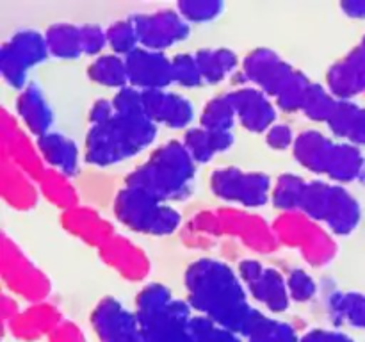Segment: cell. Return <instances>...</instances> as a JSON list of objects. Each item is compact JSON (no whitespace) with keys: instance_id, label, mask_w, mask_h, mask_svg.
<instances>
[{"instance_id":"1","label":"cell","mask_w":365,"mask_h":342,"mask_svg":"<svg viewBox=\"0 0 365 342\" xmlns=\"http://www.w3.org/2000/svg\"><path fill=\"white\" fill-rule=\"evenodd\" d=\"M184 284L185 301L198 316L245 337L259 310L250 303V294L237 271L221 260L203 256L189 264Z\"/></svg>"},{"instance_id":"2","label":"cell","mask_w":365,"mask_h":342,"mask_svg":"<svg viewBox=\"0 0 365 342\" xmlns=\"http://www.w3.org/2000/svg\"><path fill=\"white\" fill-rule=\"evenodd\" d=\"M114 113L91 125L86 135V162L96 167L114 166L132 159L155 141L159 128L143 105L141 91L125 88L114 95Z\"/></svg>"},{"instance_id":"3","label":"cell","mask_w":365,"mask_h":342,"mask_svg":"<svg viewBox=\"0 0 365 342\" xmlns=\"http://www.w3.org/2000/svg\"><path fill=\"white\" fill-rule=\"evenodd\" d=\"M271 202L277 209L303 212L327 224L335 235L353 234L362 219V207L348 189L321 180L307 182L296 175L278 178Z\"/></svg>"},{"instance_id":"4","label":"cell","mask_w":365,"mask_h":342,"mask_svg":"<svg viewBox=\"0 0 365 342\" xmlns=\"http://www.w3.org/2000/svg\"><path fill=\"white\" fill-rule=\"evenodd\" d=\"M196 162L180 141H168L153 150L148 160L139 164L125 178V185L139 187L163 202H182L191 196Z\"/></svg>"},{"instance_id":"5","label":"cell","mask_w":365,"mask_h":342,"mask_svg":"<svg viewBox=\"0 0 365 342\" xmlns=\"http://www.w3.org/2000/svg\"><path fill=\"white\" fill-rule=\"evenodd\" d=\"M134 312L146 342H196L192 309L166 285L148 284L135 296Z\"/></svg>"},{"instance_id":"6","label":"cell","mask_w":365,"mask_h":342,"mask_svg":"<svg viewBox=\"0 0 365 342\" xmlns=\"http://www.w3.org/2000/svg\"><path fill=\"white\" fill-rule=\"evenodd\" d=\"M242 77L260 91L277 100L278 107L289 113L303 109L312 82L303 71L292 68L269 48L252 50L242 61Z\"/></svg>"},{"instance_id":"7","label":"cell","mask_w":365,"mask_h":342,"mask_svg":"<svg viewBox=\"0 0 365 342\" xmlns=\"http://www.w3.org/2000/svg\"><path fill=\"white\" fill-rule=\"evenodd\" d=\"M296 160L309 171L327 175L339 184L355 182L364 171V155L351 142H337L317 130H305L292 146Z\"/></svg>"},{"instance_id":"8","label":"cell","mask_w":365,"mask_h":342,"mask_svg":"<svg viewBox=\"0 0 365 342\" xmlns=\"http://www.w3.org/2000/svg\"><path fill=\"white\" fill-rule=\"evenodd\" d=\"M118 221L132 232L145 235H171L180 227V212L139 187L125 185L114 200Z\"/></svg>"},{"instance_id":"9","label":"cell","mask_w":365,"mask_h":342,"mask_svg":"<svg viewBox=\"0 0 365 342\" xmlns=\"http://www.w3.org/2000/svg\"><path fill=\"white\" fill-rule=\"evenodd\" d=\"M50 56L45 34L34 28H20L0 48V73L14 89L27 86V71L45 63Z\"/></svg>"},{"instance_id":"10","label":"cell","mask_w":365,"mask_h":342,"mask_svg":"<svg viewBox=\"0 0 365 342\" xmlns=\"http://www.w3.org/2000/svg\"><path fill=\"white\" fill-rule=\"evenodd\" d=\"M210 191L223 202L259 209L271 200L273 184L266 173L227 166L210 175Z\"/></svg>"},{"instance_id":"11","label":"cell","mask_w":365,"mask_h":342,"mask_svg":"<svg viewBox=\"0 0 365 342\" xmlns=\"http://www.w3.org/2000/svg\"><path fill=\"white\" fill-rule=\"evenodd\" d=\"M239 276L248 294L269 312H285L291 305L287 278L274 267H266L257 260H242L239 264Z\"/></svg>"},{"instance_id":"12","label":"cell","mask_w":365,"mask_h":342,"mask_svg":"<svg viewBox=\"0 0 365 342\" xmlns=\"http://www.w3.org/2000/svg\"><path fill=\"white\" fill-rule=\"evenodd\" d=\"M91 326L98 342H146L134 310L107 296L91 312Z\"/></svg>"},{"instance_id":"13","label":"cell","mask_w":365,"mask_h":342,"mask_svg":"<svg viewBox=\"0 0 365 342\" xmlns=\"http://www.w3.org/2000/svg\"><path fill=\"white\" fill-rule=\"evenodd\" d=\"M138 28L139 45L143 48L164 52L170 46L189 38V21L180 16L177 9H159L153 13H139L132 16Z\"/></svg>"},{"instance_id":"14","label":"cell","mask_w":365,"mask_h":342,"mask_svg":"<svg viewBox=\"0 0 365 342\" xmlns=\"http://www.w3.org/2000/svg\"><path fill=\"white\" fill-rule=\"evenodd\" d=\"M128 86L138 91H159L173 84L171 59L164 52H155L139 46L125 57Z\"/></svg>"},{"instance_id":"15","label":"cell","mask_w":365,"mask_h":342,"mask_svg":"<svg viewBox=\"0 0 365 342\" xmlns=\"http://www.w3.org/2000/svg\"><path fill=\"white\" fill-rule=\"evenodd\" d=\"M234 105L237 120L248 132L262 134L267 132L277 121V109L269 96L259 88L245 86L228 93Z\"/></svg>"},{"instance_id":"16","label":"cell","mask_w":365,"mask_h":342,"mask_svg":"<svg viewBox=\"0 0 365 342\" xmlns=\"http://www.w3.org/2000/svg\"><path fill=\"white\" fill-rule=\"evenodd\" d=\"M327 84L337 100H353L365 93V36L348 56L328 70Z\"/></svg>"},{"instance_id":"17","label":"cell","mask_w":365,"mask_h":342,"mask_svg":"<svg viewBox=\"0 0 365 342\" xmlns=\"http://www.w3.org/2000/svg\"><path fill=\"white\" fill-rule=\"evenodd\" d=\"M143 95V105L146 114L155 125H166L168 128H185L195 120V107L185 96L178 93L166 91H145Z\"/></svg>"},{"instance_id":"18","label":"cell","mask_w":365,"mask_h":342,"mask_svg":"<svg viewBox=\"0 0 365 342\" xmlns=\"http://www.w3.org/2000/svg\"><path fill=\"white\" fill-rule=\"evenodd\" d=\"M16 110L25 127L36 138H41V135L52 132L50 130L53 123L52 109H50L48 102H46L45 95L38 84H27L21 89L16 102Z\"/></svg>"},{"instance_id":"19","label":"cell","mask_w":365,"mask_h":342,"mask_svg":"<svg viewBox=\"0 0 365 342\" xmlns=\"http://www.w3.org/2000/svg\"><path fill=\"white\" fill-rule=\"evenodd\" d=\"M38 150L50 166L59 170L66 177H73L78 173L81 153L73 139L57 134V132H48L38 138Z\"/></svg>"},{"instance_id":"20","label":"cell","mask_w":365,"mask_h":342,"mask_svg":"<svg viewBox=\"0 0 365 342\" xmlns=\"http://www.w3.org/2000/svg\"><path fill=\"white\" fill-rule=\"evenodd\" d=\"M234 141L232 132H214L203 127H192L185 132L182 142L196 164H207L216 153L230 150Z\"/></svg>"},{"instance_id":"21","label":"cell","mask_w":365,"mask_h":342,"mask_svg":"<svg viewBox=\"0 0 365 342\" xmlns=\"http://www.w3.org/2000/svg\"><path fill=\"white\" fill-rule=\"evenodd\" d=\"M328 127L337 138L346 139V142L365 145V107L356 105L353 100H339Z\"/></svg>"},{"instance_id":"22","label":"cell","mask_w":365,"mask_h":342,"mask_svg":"<svg viewBox=\"0 0 365 342\" xmlns=\"http://www.w3.org/2000/svg\"><path fill=\"white\" fill-rule=\"evenodd\" d=\"M205 84H217L230 77L239 66V57L228 48H202L195 53Z\"/></svg>"},{"instance_id":"23","label":"cell","mask_w":365,"mask_h":342,"mask_svg":"<svg viewBox=\"0 0 365 342\" xmlns=\"http://www.w3.org/2000/svg\"><path fill=\"white\" fill-rule=\"evenodd\" d=\"M330 319L337 326L349 324L365 330V294L364 292H334L328 298Z\"/></svg>"},{"instance_id":"24","label":"cell","mask_w":365,"mask_h":342,"mask_svg":"<svg viewBox=\"0 0 365 342\" xmlns=\"http://www.w3.org/2000/svg\"><path fill=\"white\" fill-rule=\"evenodd\" d=\"M45 39L50 56L59 57V59H78L81 56H84L81 25L53 24L46 28Z\"/></svg>"},{"instance_id":"25","label":"cell","mask_w":365,"mask_h":342,"mask_svg":"<svg viewBox=\"0 0 365 342\" xmlns=\"http://www.w3.org/2000/svg\"><path fill=\"white\" fill-rule=\"evenodd\" d=\"M88 75L93 82L110 89H125L128 88V73L125 57L116 53H102L95 57L88 68Z\"/></svg>"},{"instance_id":"26","label":"cell","mask_w":365,"mask_h":342,"mask_svg":"<svg viewBox=\"0 0 365 342\" xmlns=\"http://www.w3.org/2000/svg\"><path fill=\"white\" fill-rule=\"evenodd\" d=\"M246 342H299L294 326L285 321L274 319L259 310L245 335Z\"/></svg>"},{"instance_id":"27","label":"cell","mask_w":365,"mask_h":342,"mask_svg":"<svg viewBox=\"0 0 365 342\" xmlns=\"http://www.w3.org/2000/svg\"><path fill=\"white\" fill-rule=\"evenodd\" d=\"M235 120H237V114H235L234 105H232L230 102V96H228L227 93V95L212 98L205 107H203L200 123H202V127L207 128V130L232 132Z\"/></svg>"},{"instance_id":"28","label":"cell","mask_w":365,"mask_h":342,"mask_svg":"<svg viewBox=\"0 0 365 342\" xmlns=\"http://www.w3.org/2000/svg\"><path fill=\"white\" fill-rule=\"evenodd\" d=\"M337 103L339 100L335 98L330 91H327L323 86L312 84L309 88V93H307L302 110L307 114V118H310V120L328 123L330 118L334 116L335 109H337Z\"/></svg>"},{"instance_id":"29","label":"cell","mask_w":365,"mask_h":342,"mask_svg":"<svg viewBox=\"0 0 365 342\" xmlns=\"http://www.w3.org/2000/svg\"><path fill=\"white\" fill-rule=\"evenodd\" d=\"M107 43L114 50L116 56L127 57L134 50L139 48V36L134 21L130 18L118 20L107 28Z\"/></svg>"},{"instance_id":"30","label":"cell","mask_w":365,"mask_h":342,"mask_svg":"<svg viewBox=\"0 0 365 342\" xmlns=\"http://www.w3.org/2000/svg\"><path fill=\"white\" fill-rule=\"evenodd\" d=\"M225 4L221 0H180L177 11L189 24H207L223 13Z\"/></svg>"},{"instance_id":"31","label":"cell","mask_w":365,"mask_h":342,"mask_svg":"<svg viewBox=\"0 0 365 342\" xmlns=\"http://www.w3.org/2000/svg\"><path fill=\"white\" fill-rule=\"evenodd\" d=\"M171 70H173V84H180L182 88L189 89L205 84L195 53H177L171 59Z\"/></svg>"},{"instance_id":"32","label":"cell","mask_w":365,"mask_h":342,"mask_svg":"<svg viewBox=\"0 0 365 342\" xmlns=\"http://www.w3.org/2000/svg\"><path fill=\"white\" fill-rule=\"evenodd\" d=\"M191 328L196 342H242V335L220 326L203 316L192 317Z\"/></svg>"},{"instance_id":"33","label":"cell","mask_w":365,"mask_h":342,"mask_svg":"<svg viewBox=\"0 0 365 342\" xmlns=\"http://www.w3.org/2000/svg\"><path fill=\"white\" fill-rule=\"evenodd\" d=\"M287 287L291 299L307 303L316 296L317 284L305 269H292L287 276Z\"/></svg>"},{"instance_id":"34","label":"cell","mask_w":365,"mask_h":342,"mask_svg":"<svg viewBox=\"0 0 365 342\" xmlns=\"http://www.w3.org/2000/svg\"><path fill=\"white\" fill-rule=\"evenodd\" d=\"M82 38V52L86 56H98L109 43H107V31H103L100 25L86 24L81 25Z\"/></svg>"},{"instance_id":"35","label":"cell","mask_w":365,"mask_h":342,"mask_svg":"<svg viewBox=\"0 0 365 342\" xmlns=\"http://www.w3.org/2000/svg\"><path fill=\"white\" fill-rule=\"evenodd\" d=\"M294 134L289 125L274 123L269 130L266 132V142L273 150H287L294 146Z\"/></svg>"},{"instance_id":"36","label":"cell","mask_w":365,"mask_h":342,"mask_svg":"<svg viewBox=\"0 0 365 342\" xmlns=\"http://www.w3.org/2000/svg\"><path fill=\"white\" fill-rule=\"evenodd\" d=\"M299 342H356L348 333L331 328H314L299 337Z\"/></svg>"},{"instance_id":"37","label":"cell","mask_w":365,"mask_h":342,"mask_svg":"<svg viewBox=\"0 0 365 342\" xmlns=\"http://www.w3.org/2000/svg\"><path fill=\"white\" fill-rule=\"evenodd\" d=\"M341 9L348 18L355 20H365V0H348L341 4Z\"/></svg>"},{"instance_id":"38","label":"cell","mask_w":365,"mask_h":342,"mask_svg":"<svg viewBox=\"0 0 365 342\" xmlns=\"http://www.w3.org/2000/svg\"><path fill=\"white\" fill-rule=\"evenodd\" d=\"M53 342H82V337L75 328L64 326L57 328L56 335H53Z\"/></svg>"}]
</instances>
